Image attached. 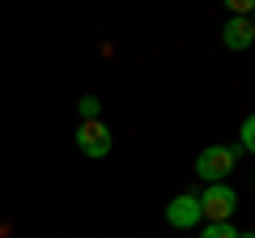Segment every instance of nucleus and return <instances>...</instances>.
<instances>
[{"instance_id": "0eeeda50", "label": "nucleus", "mask_w": 255, "mask_h": 238, "mask_svg": "<svg viewBox=\"0 0 255 238\" xmlns=\"http://www.w3.org/2000/svg\"><path fill=\"white\" fill-rule=\"evenodd\" d=\"M77 111H81V123H85V119H98L102 115V102L94 98V94H85V98L77 102Z\"/></svg>"}, {"instance_id": "1a4fd4ad", "label": "nucleus", "mask_w": 255, "mask_h": 238, "mask_svg": "<svg viewBox=\"0 0 255 238\" xmlns=\"http://www.w3.org/2000/svg\"><path fill=\"white\" fill-rule=\"evenodd\" d=\"M238 238H255V234H238Z\"/></svg>"}, {"instance_id": "20e7f679", "label": "nucleus", "mask_w": 255, "mask_h": 238, "mask_svg": "<svg viewBox=\"0 0 255 238\" xmlns=\"http://www.w3.org/2000/svg\"><path fill=\"white\" fill-rule=\"evenodd\" d=\"M196 221H200V200H196L191 192L174 196V200L166 204V226H174V230H196Z\"/></svg>"}, {"instance_id": "39448f33", "label": "nucleus", "mask_w": 255, "mask_h": 238, "mask_svg": "<svg viewBox=\"0 0 255 238\" xmlns=\"http://www.w3.org/2000/svg\"><path fill=\"white\" fill-rule=\"evenodd\" d=\"M251 38H255V26H251L247 17H230L226 30H221V43H226L230 51H247V47H251Z\"/></svg>"}, {"instance_id": "6e6552de", "label": "nucleus", "mask_w": 255, "mask_h": 238, "mask_svg": "<svg viewBox=\"0 0 255 238\" xmlns=\"http://www.w3.org/2000/svg\"><path fill=\"white\" fill-rule=\"evenodd\" d=\"M243 149H255V119H243Z\"/></svg>"}, {"instance_id": "f257e3e1", "label": "nucleus", "mask_w": 255, "mask_h": 238, "mask_svg": "<svg viewBox=\"0 0 255 238\" xmlns=\"http://www.w3.org/2000/svg\"><path fill=\"white\" fill-rule=\"evenodd\" d=\"M234 166H238V153L230 145H209L196 157V174H200L204 183H226L230 174H234Z\"/></svg>"}, {"instance_id": "7ed1b4c3", "label": "nucleus", "mask_w": 255, "mask_h": 238, "mask_svg": "<svg viewBox=\"0 0 255 238\" xmlns=\"http://www.w3.org/2000/svg\"><path fill=\"white\" fill-rule=\"evenodd\" d=\"M77 149L85 157H107L111 153V128L102 119H85L81 128H77Z\"/></svg>"}, {"instance_id": "f03ea898", "label": "nucleus", "mask_w": 255, "mask_h": 238, "mask_svg": "<svg viewBox=\"0 0 255 238\" xmlns=\"http://www.w3.org/2000/svg\"><path fill=\"white\" fill-rule=\"evenodd\" d=\"M196 200H200V217H209V221H230L238 209V196L230 183H209Z\"/></svg>"}, {"instance_id": "423d86ee", "label": "nucleus", "mask_w": 255, "mask_h": 238, "mask_svg": "<svg viewBox=\"0 0 255 238\" xmlns=\"http://www.w3.org/2000/svg\"><path fill=\"white\" fill-rule=\"evenodd\" d=\"M200 238H238V230L230 226V221H209V226L200 230Z\"/></svg>"}]
</instances>
